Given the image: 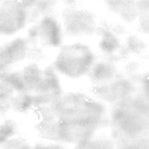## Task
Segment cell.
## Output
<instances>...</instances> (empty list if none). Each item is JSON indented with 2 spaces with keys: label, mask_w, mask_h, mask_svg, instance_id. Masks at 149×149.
Instances as JSON below:
<instances>
[{
  "label": "cell",
  "mask_w": 149,
  "mask_h": 149,
  "mask_svg": "<svg viewBox=\"0 0 149 149\" xmlns=\"http://www.w3.org/2000/svg\"><path fill=\"white\" fill-rule=\"evenodd\" d=\"M40 119L57 121L71 130L80 143L87 140L96 131L109 125L105 107L84 93H62L47 105L36 108Z\"/></svg>",
  "instance_id": "6da1fadb"
},
{
  "label": "cell",
  "mask_w": 149,
  "mask_h": 149,
  "mask_svg": "<svg viewBox=\"0 0 149 149\" xmlns=\"http://www.w3.org/2000/svg\"><path fill=\"white\" fill-rule=\"evenodd\" d=\"M57 49L52 65L56 72L69 78L86 75L97 60L91 47L81 40L64 42Z\"/></svg>",
  "instance_id": "7a4b0ae2"
},
{
  "label": "cell",
  "mask_w": 149,
  "mask_h": 149,
  "mask_svg": "<svg viewBox=\"0 0 149 149\" xmlns=\"http://www.w3.org/2000/svg\"><path fill=\"white\" fill-rule=\"evenodd\" d=\"M58 16L65 37L73 40L93 36L97 33L100 25L93 11L77 5L65 6Z\"/></svg>",
  "instance_id": "3957f363"
},
{
  "label": "cell",
  "mask_w": 149,
  "mask_h": 149,
  "mask_svg": "<svg viewBox=\"0 0 149 149\" xmlns=\"http://www.w3.org/2000/svg\"><path fill=\"white\" fill-rule=\"evenodd\" d=\"M26 38L30 44L39 45L47 49H58L66 37L59 16L52 13L33 22Z\"/></svg>",
  "instance_id": "277c9868"
},
{
  "label": "cell",
  "mask_w": 149,
  "mask_h": 149,
  "mask_svg": "<svg viewBox=\"0 0 149 149\" xmlns=\"http://www.w3.org/2000/svg\"><path fill=\"white\" fill-rule=\"evenodd\" d=\"M109 119L113 139L148 136L147 116L113 105Z\"/></svg>",
  "instance_id": "5b68a950"
},
{
  "label": "cell",
  "mask_w": 149,
  "mask_h": 149,
  "mask_svg": "<svg viewBox=\"0 0 149 149\" xmlns=\"http://www.w3.org/2000/svg\"><path fill=\"white\" fill-rule=\"evenodd\" d=\"M134 81L130 77L116 75L107 82L94 84L92 92L98 99L113 105L138 91Z\"/></svg>",
  "instance_id": "8992f818"
},
{
  "label": "cell",
  "mask_w": 149,
  "mask_h": 149,
  "mask_svg": "<svg viewBox=\"0 0 149 149\" xmlns=\"http://www.w3.org/2000/svg\"><path fill=\"white\" fill-rule=\"evenodd\" d=\"M86 75L94 84H98L115 77L117 75V70L110 61L96 60Z\"/></svg>",
  "instance_id": "52a82bcc"
},
{
  "label": "cell",
  "mask_w": 149,
  "mask_h": 149,
  "mask_svg": "<svg viewBox=\"0 0 149 149\" xmlns=\"http://www.w3.org/2000/svg\"><path fill=\"white\" fill-rule=\"evenodd\" d=\"M26 7L30 21H36L39 18L54 13L58 6V0H21Z\"/></svg>",
  "instance_id": "ba28073f"
},
{
  "label": "cell",
  "mask_w": 149,
  "mask_h": 149,
  "mask_svg": "<svg viewBox=\"0 0 149 149\" xmlns=\"http://www.w3.org/2000/svg\"><path fill=\"white\" fill-rule=\"evenodd\" d=\"M22 75L27 91L33 94L42 81L43 70L33 62L25 67Z\"/></svg>",
  "instance_id": "9c48e42d"
},
{
  "label": "cell",
  "mask_w": 149,
  "mask_h": 149,
  "mask_svg": "<svg viewBox=\"0 0 149 149\" xmlns=\"http://www.w3.org/2000/svg\"><path fill=\"white\" fill-rule=\"evenodd\" d=\"M116 149H148V136L113 139Z\"/></svg>",
  "instance_id": "30bf717a"
},
{
  "label": "cell",
  "mask_w": 149,
  "mask_h": 149,
  "mask_svg": "<svg viewBox=\"0 0 149 149\" xmlns=\"http://www.w3.org/2000/svg\"><path fill=\"white\" fill-rule=\"evenodd\" d=\"M73 149H116L113 140L106 137L91 139L76 145Z\"/></svg>",
  "instance_id": "8fae6325"
},
{
  "label": "cell",
  "mask_w": 149,
  "mask_h": 149,
  "mask_svg": "<svg viewBox=\"0 0 149 149\" xmlns=\"http://www.w3.org/2000/svg\"><path fill=\"white\" fill-rule=\"evenodd\" d=\"M13 105L19 112L29 111L34 108L33 94L27 92L20 93V94L14 100Z\"/></svg>",
  "instance_id": "7c38bea8"
},
{
  "label": "cell",
  "mask_w": 149,
  "mask_h": 149,
  "mask_svg": "<svg viewBox=\"0 0 149 149\" xmlns=\"http://www.w3.org/2000/svg\"><path fill=\"white\" fill-rule=\"evenodd\" d=\"M32 149H69L61 143L53 142L51 143H37Z\"/></svg>",
  "instance_id": "4fadbf2b"
}]
</instances>
